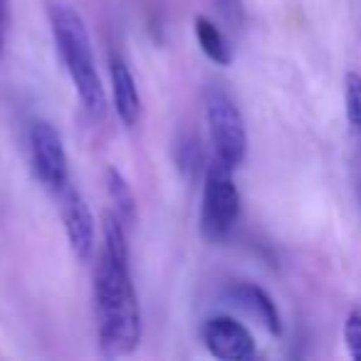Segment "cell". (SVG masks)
<instances>
[{"label":"cell","instance_id":"9c48e42d","mask_svg":"<svg viewBox=\"0 0 361 361\" xmlns=\"http://www.w3.org/2000/svg\"><path fill=\"white\" fill-rule=\"evenodd\" d=\"M109 85H111V104L119 116V121L129 129H134L141 121V94L136 80L131 75L124 57H109Z\"/></svg>","mask_w":361,"mask_h":361},{"label":"cell","instance_id":"7a4b0ae2","mask_svg":"<svg viewBox=\"0 0 361 361\" xmlns=\"http://www.w3.org/2000/svg\"><path fill=\"white\" fill-rule=\"evenodd\" d=\"M47 23H50L55 50L70 75L82 106L92 119L102 121L106 116V92L97 72L94 50H92V37L85 18L72 6L57 0L47 6Z\"/></svg>","mask_w":361,"mask_h":361},{"label":"cell","instance_id":"ba28073f","mask_svg":"<svg viewBox=\"0 0 361 361\" xmlns=\"http://www.w3.org/2000/svg\"><path fill=\"white\" fill-rule=\"evenodd\" d=\"M226 297L231 300V305L240 307L245 314H250L252 319H257L272 336H282V317L277 310L275 300L262 290L255 282H233L228 287Z\"/></svg>","mask_w":361,"mask_h":361},{"label":"cell","instance_id":"6da1fadb","mask_svg":"<svg viewBox=\"0 0 361 361\" xmlns=\"http://www.w3.org/2000/svg\"><path fill=\"white\" fill-rule=\"evenodd\" d=\"M94 312L104 356H129L141 341V307L131 277L129 231L114 211L102 216V247L94 270Z\"/></svg>","mask_w":361,"mask_h":361},{"label":"cell","instance_id":"8fae6325","mask_svg":"<svg viewBox=\"0 0 361 361\" xmlns=\"http://www.w3.org/2000/svg\"><path fill=\"white\" fill-rule=\"evenodd\" d=\"M104 180H106V193H109V201H111V208L114 213L119 216V221L126 226V231L136 226V218H139V211H136V196L131 191V183L124 178L116 166H109L104 173Z\"/></svg>","mask_w":361,"mask_h":361},{"label":"cell","instance_id":"52a82bcc","mask_svg":"<svg viewBox=\"0 0 361 361\" xmlns=\"http://www.w3.org/2000/svg\"><path fill=\"white\" fill-rule=\"evenodd\" d=\"M57 201H60V216L62 223H65L72 255L80 262L92 260L97 247V228L94 216H92L90 206H87L85 196L75 186H65L57 193Z\"/></svg>","mask_w":361,"mask_h":361},{"label":"cell","instance_id":"4fadbf2b","mask_svg":"<svg viewBox=\"0 0 361 361\" xmlns=\"http://www.w3.org/2000/svg\"><path fill=\"white\" fill-rule=\"evenodd\" d=\"M216 11L221 23L228 30L238 32L243 30L247 20V11H245V0H216Z\"/></svg>","mask_w":361,"mask_h":361},{"label":"cell","instance_id":"9a60e30c","mask_svg":"<svg viewBox=\"0 0 361 361\" xmlns=\"http://www.w3.org/2000/svg\"><path fill=\"white\" fill-rule=\"evenodd\" d=\"M8 23H11V0H0V57H3V50H6Z\"/></svg>","mask_w":361,"mask_h":361},{"label":"cell","instance_id":"277c9868","mask_svg":"<svg viewBox=\"0 0 361 361\" xmlns=\"http://www.w3.org/2000/svg\"><path fill=\"white\" fill-rule=\"evenodd\" d=\"M206 121L213 154L231 169L243 166L247 156V129L238 104L223 90H211L206 97Z\"/></svg>","mask_w":361,"mask_h":361},{"label":"cell","instance_id":"7c38bea8","mask_svg":"<svg viewBox=\"0 0 361 361\" xmlns=\"http://www.w3.org/2000/svg\"><path fill=\"white\" fill-rule=\"evenodd\" d=\"M344 104L351 131L361 144V75H356V72L344 75Z\"/></svg>","mask_w":361,"mask_h":361},{"label":"cell","instance_id":"8992f818","mask_svg":"<svg viewBox=\"0 0 361 361\" xmlns=\"http://www.w3.org/2000/svg\"><path fill=\"white\" fill-rule=\"evenodd\" d=\"M201 336L206 349L221 361H247L255 356V336L235 317H208L203 322Z\"/></svg>","mask_w":361,"mask_h":361},{"label":"cell","instance_id":"5b68a950","mask_svg":"<svg viewBox=\"0 0 361 361\" xmlns=\"http://www.w3.org/2000/svg\"><path fill=\"white\" fill-rule=\"evenodd\" d=\"M27 149H30L32 173L50 193H60L70 186V159H67L62 136L50 121L37 119L27 129Z\"/></svg>","mask_w":361,"mask_h":361},{"label":"cell","instance_id":"30bf717a","mask_svg":"<svg viewBox=\"0 0 361 361\" xmlns=\"http://www.w3.org/2000/svg\"><path fill=\"white\" fill-rule=\"evenodd\" d=\"M193 32H196V40L201 45L203 55L211 62H216L218 67H228L233 62V45L228 40V35L221 30V25L211 20L206 16H196L193 20Z\"/></svg>","mask_w":361,"mask_h":361},{"label":"cell","instance_id":"3957f363","mask_svg":"<svg viewBox=\"0 0 361 361\" xmlns=\"http://www.w3.org/2000/svg\"><path fill=\"white\" fill-rule=\"evenodd\" d=\"M233 171L228 164L213 156L203 171V198H201V228L203 240L223 243L235 228L240 218V191L233 178Z\"/></svg>","mask_w":361,"mask_h":361},{"label":"cell","instance_id":"5bb4252c","mask_svg":"<svg viewBox=\"0 0 361 361\" xmlns=\"http://www.w3.org/2000/svg\"><path fill=\"white\" fill-rule=\"evenodd\" d=\"M344 341L351 359L361 361V310H354L344 322Z\"/></svg>","mask_w":361,"mask_h":361}]
</instances>
